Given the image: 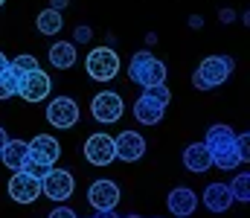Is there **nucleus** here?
I'll use <instances>...</instances> for the list:
<instances>
[{
    "label": "nucleus",
    "mask_w": 250,
    "mask_h": 218,
    "mask_svg": "<svg viewBox=\"0 0 250 218\" xmlns=\"http://www.w3.org/2000/svg\"><path fill=\"white\" fill-rule=\"evenodd\" d=\"M9 70L15 73V79H21V76H29V73L41 70V64H38V59L35 56H15L12 61H9Z\"/></svg>",
    "instance_id": "22"
},
{
    "label": "nucleus",
    "mask_w": 250,
    "mask_h": 218,
    "mask_svg": "<svg viewBox=\"0 0 250 218\" xmlns=\"http://www.w3.org/2000/svg\"><path fill=\"white\" fill-rule=\"evenodd\" d=\"M73 189H76V178L67 169H50V175L41 180V195H47L50 201H59V204H64L73 195Z\"/></svg>",
    "instance_id": "7"
},
{
    "label": "nucleus",
    "mask_w": 250,
    "mask_h": 218,
    "mask_svg": "<svg viewBox=\"0 0 250 218\" xmlns=\"http://www.w3.org/2000/svg\"><path fill=\"white\" fill-rule=\"evenodd\" d=\"M50 90H53V79L44 70H35V73H29V76L18 79V96L23 102H29V105L32 102H44L50 96Z\"/></svg>",
    "instance_id": "8"
},
{
    "label": "nucleus",
    "mask_w": 250,
    "mask_h": 218,
    "mask_svg": "<svg viewBox=\"0 0 250 218\" xmlns=\"http://www.w3.org/2000/svg\"><path fill=\"white\" fill-rule=\"evenodd\" d=\"M125 218H143V216H125Z\"/></svg>",
    "instance_id": "34"
},
{
    "label": "nucleus",
    "mask_w": 250,
    "mask_h": 218,
    "mask_svg": "<svg viewBox=\"0 0 250 218\" xmlns=\"http://www.w3.org/2000/svg\"><path fill=\"white\" fill-rule=\"evenodd\" d=\"M47 59H50V64H53L56 70H70V67L76 64V44H73V41H56V44L50 47Z\"/></svg>",
    "instance_id": "19"
},
{
    "label": "nucleus",
    "mask_w": 250,
    "mask_h": 218,
    "mask_svg": "<svg viewBox=\"0 0 250 218\" xmlns=\"http://www.w3.org/2000/svg\"><path fill=\"white\" fill-rule=\"evenodd\" d=\"M169 102H172V93H169L166 84L146 87V90L140 93V99L134 102V117H137V122H140V125H157V122L163 119Z\"/></svg>",
    "instance_id": "2"
},
{
    "label": "nucleus",
    "mask_w": 250,
    "mask_h": 218,
    "mask_svg": "<svg viewBox=\"0 0 250 218\" xmlns=\"http://www.w3.org/2000/svg\"><path fill=\"white\" fill-rule=\"evenodd\" d=\"M221 20H224V23H233V20H236V12H233V9H221Z\"/></svg>",
    "instance_id": "28"
},
{
    "label": "nucleus",
    "mask_w": 250,
    "mask_h": 218,
    "mask_svg": "<svg viewBox=\"0 0 250 218\" xmlns=\"http://www.w3.org/2000/svg\"><path fill=\"white\" fill-rule=\"evenodd\" d=\"M84 70L96 81H111L120 73V56L111 47H93L84 59Z\"/></svg>",
    "instance_id": "5"
},
{
    "label": "nucleus",
    "mask_w": 250,
    "mask_h": 218,
    "mask_svg": "<svg viewBox=\"0 0 250 218\" xmlns=\"http://www.w3.org/2000/svg\"><path fill=\"white\" fill-rule=\"evenodd\" d=\"M29 157L32 160H41V163H47V166H53L59 157H62V145L56 137H50V134H38V137H32V143H29Z\"/></svg>",
    "instance_id": "15"
},
{
    "label": "nucleus",
    "mask_w": 250,
    "mask_h": 218,
    "mask_svg": "<svg viewBox=\"0 0 250 218\" xmlns=\"http://www.w3.org/2000/svg\"><path fill=\"white\" fill-rule=\"evenodd\" d=\"M26 157H29V143H23V140H9V143L3 145V151H0L3 166L12 169V172H21V166H23Z\"/></svg>",
    "instance_id": "18"
},
{
    "label": "nucleus",
    "mask_w": 250,
    "mask_h": 218,
    "mask_svg": "<svg viewBox=\"0 0 250 218\" xmlns=\"http://www.w3.org/2000/svg\"><path fill=\"white\" fill-rule=\"evenodd\" d=\"M73 38H76V44H87V41L93 38V29L82 23V26H76V29H73Z\"/></svg>",
    "instance_id": "26"
},
{
    "label": "nucleus",
    "mask_w": 250,
    "mask_h": 218,
    "mask_svg": "<svg viewBox=\"0 0 250 218\" xmlns=\"http://www.w3.org/2000/svg\"><path fill=\"white\" fill-rule=\"evenodd\" d=\"M236 154H239V163H248L250 160V134H239L236 137Z\"/></svg>",
    "instance_id": "25"
},
{
    "label": "nucleus",
    "mask_w": 250,
    "mask_h": 218,
    "mask_svg": "<svg viewBox=\"0 0 250 218\" xmlns=\"http://www.w3.org/2000/svg\"><path fill=\"white\" fill-rule=\"evenodd\" d=\"M9 143V137H6V128H3V125H0V151H3V145Z\"/></svg>",
    "instance_id": "32"
},
{
    "label": "nucleus",
    "mask_w": 250,
    "mask_h": 218,
    "mask_svg": "<svg viewBox=\"0 0 250 218\" xmlns=\"http://www.w3.org/2000/svg\"><path fill=\"white\" fill-rule=\"evenodd\" d=\"M114 148H117V160L137 163L146 154V137L140 131H123L120 137H114Z\"/></svg>",
    "instance_id": "13"
},
{
    "label": "nucleus",
    "mask_w": 250,
    "mask_h": 218,
    "mask_svg": "<svg viewBox=\"0 0 250 218\" xmlns=\"http://www.w3.org/2000/svg\"><path fill=\"white\" fill-rule=\"evenodd\" d=\"M227 189H230L233 201L248 204V201H250V175H248V172H239V175L233 178V183H227Z\"/></svg>",
    "instance_id": "21"
},
{
    "label": "nucleus",
    "mask_w": 250,
    "mask_h": 218,
    "mask_svg": "<svg viewBox=\"0 0 250 218\" xmlns=\"http://www.w3.org/2000/svg\"><path fill=\"white\" fill-rule=\"evenodd\" d=\"M120 198H123L120 186H117L114 180H108V178L93 180L90 189H87V204H90L96 213H99V210H114V207L120 204Z\"/></svg>",
    "instance_id": "11"
},
{
    "label": "nucleus",
    "mask_w": 250,
    "mask_h": 218,
    "mask_svg": "<svg viewBox=\"0 0 250 218\" xmlns=\"http://www.w3.org/2000/svg\"><path fill=\"white\" fill-rule=\"evenodd\" d=\"M67 3H70V0H50V9L62 12V9H67Z\"/></svg>",
    "instance_id": "30"
},
{
    "label": "nucleus",
    "mask_w": 250,
    "mask_h": 218,
    "mask_svg": "<svg viewBox=\"0 0 250 218\" xmlns=\"http://www.w3.org/2000/svg\"><path fill=\"white\" fill-rule=\"evenodd\" d=\"M128 79L134 84H140L143 90L146 87H157V84H166V64L160 59H154L148 50H140L131 64H128Z\"/></svg>",
    "instance_id": "3"
},
{
    "label": "nucleus",
    "mask_w": 250,
    "mask_h": 218,
    "mask_svg": "<svg viewBox=\"0 0 250 218\" xmlns=\"http://www.w3.org/2000/svg\"><path fill=\"white\" fill-rule=\"evenodd\" d=\"M15 93H18V79H15V73L3 70L0 73V99L6 102V99H12Z\"/></svg>",
    "instance_id": "24"
},
{
    "label": "nucleus",
    "mask_w": 250,
    "mask_h": 218,
    "mask_svg": "<svg viewBox=\"0 0 250 218\" xmlns=\"http://www.w3.org/2000/svg\"><path fill=\"white\" fill-rule=\"evenodd\" d=\"M9 195H12V201H18V204H32V201L41 198V180L29 178L26 172H15V175L9 178Z\"/></svg>",
    "instance_id": "12"
},
{
    "label": "nucleus",
    "mask_w": 250,
    "mask_h": 218,
    "mask_svg": "<svg viewBox=\"0 0 250 218\" xmlns=\"http://www.w3.org/2000/svg\"><path fill=\"white\" fill-rule=\"evenodd\" d=\"M47 218H79V216H76L70 207H59V210H53V213H50Z\"/></svg>",
    "instance_id": "27"
},
{
    "label": "nucleus",
    "mask_w": 250,
    "mask_h": 218,
    "mask_svg": "<svg viewBox=\"0 0 250 218\" xmlns=\"http://www.w3.org/2000/svg\"><path fill=\"white\" fill-rule=\"evenodd\" d=\"M93 218H123V216H117V210H99Z\"/></svg>",
    "instance_id": "29"
},
{
    "label": "nucleus",
    "mask_w": 250,
    "mask_h": 218,
    "mask_svg": "<svg viewBox=\"0 0 250 218\" xmlns=\"http://www.w3.org/2000/svg\"><path fill=\"white\" fill-rule=\"evenodd\" d=\"M35 26H38V32L41 35H59L64 26V18L62 12H56V9H44L38 18H35Z\"/></svg>",
    "instance_id": "20"
},
{
    "label": "nucleus",
    "mask_w": 250,
    "mask_h": 218,
    "mask_svg": "<svg viewBox=\"0 0 250 218\" xmlns=\"http://www.w3.org/2000/svg\"><path fill=\"white\" fill-rule=\"evenodd\" d=\"M90 114H93V119H99L102 125H111V122H120L125 114V102L120 93H114V90H105V93H99V96H93V102H90Z\"/></svg>",
    "instance_id": "6"
},
{
    "label": "nucleus",
    "mask_w": 250,
    "mask_h": 218,
    "mask_svg": "<svg viewBox=\"0 0 250 218\" xmlns=\"http://www.w3.org/2000/svg\"><path fill=\"white\" fill-rule=\"evenodd\" d=\"M50 169H53V166H47V163H41V160H32V157H26L23 166H21V172H26V175L35 178V180H44V178L50 175Z\"/></svg>",
    "instance_id": "23"
},
{
    "label": "nucleus",
    "mask_w": 250,
    "mask_h": 218,
    "mask_svg": "<svg viewBox=\"0 0 250 218\" xmlns=\"http://www.w3.org/2000/svg\"><path fill=\"white\" fill-rule=\"evenodd\" d=\"M204 145L209 148V157L218 169H239V154H236V131L230 125H209Z\"/></svg>",
    "instance_id": "1"
},
{
    "label": "nucleus",
    "mask_w": 250,
    "mask_h": 218,
    "mask_svg": "<svg viewBox=\"0 0 250 218\" xmlns=\"http://www.w3.org/2000/svg\"><path fill=\"white\" fill-rule=\"evenodd\" d=\"M184 166H187V172H195V175H201V172H207L209 166H212V157H209V148L204 143H192L184 148Z\"/></svg>",
    "instance_id": "17"
},
{
    "label": "nucleus",
    "mask_w": 250,
    "mask_h": 218,
    "mask_svg": "<svg viewBox=\"0 0 250 218\" xmlns=\"http://www.w3.org/2000/svg\"><path fill=\"white\" fill-rule=\"evenodd\" d=\"M84 160L93 163V166H111L117 160V148H114V137L99 131V134H90L84 140Z\"/></svg>",
    "instance_id": "9"
},
{
    "label": "nucleus",
    "mask_w": 250,
    "mask_h": 218,
    "mask_svg": "<svg viewBox=\"0 0 250 218\" xmlns=\"http://www.w3.org/2000/svg\"><path fill=\"white\" fill-rule=\"evenodd\" d=\"M201 198H204V207L209 213H227L233 207V195H230L227 183H209Z\"/></svg>",
    "instance_id": "16"
},
{
    "label": "nucleus",
    "mask_w": 250,
    "mask_h": 218,
    "mask_svg": "<svg viewBox=\"0 0 250 218\" xmlns=\"http://www.w3.org/2000/svg\"><path fill=\"white\" fill-rule=\"evenodd\" d=\"M233 59L230 56H207L201 64H198V70L192 76V84L198 87V90H215V87H221L227 79H230V73H233Z\"/></svg>",
    "instance_id": "4"
},
{
    "label": "nucleus",
    "mask_w": 250,
    "mask_h": 218,
    "mask_svg": "<svg viewBox=\"0 0 250 218\" xmlns=\"http://www.w3.org/2000/svg\"><path fill=\"white\" fill-rule=\"evenodd\" d=\"M166 204H169V213H172V216L189 218L195 210H198V195H195L189 186H178V189H172V192H169Z\"/></svg>",
    "instance_id": "14"
},
{
    "label": "nucleus",
    "mask_w": 250,
    "mask_h": 218,
    "mask_svg": "<svg viewBox=\"0 0 250 218\" xmlns=\"http://www.w3.org/2000/svg\"><path fill=\"white\" fill-rule=\"evenodd\" d=\"M79 117H82L79 102L70 99V96H56V99L47 105V119H50V125H56V128H73V125L79 122Z\"/></svg>",
    "instance_id": "10"
},
{
    "label": "nucleus",
    "mask_w": 250,
    "mask_h": 218,
    "mask_svg": "<svg viewBox=\"0 0 250 218\" xmlns=\"http://www.w3.org/2000/svg\"><path fill=\"white\" fill-rule=\"evenodd\" d=\"M3 70H9V59H6V56L0 53V73H3Z\"/></svg>",
    "instance_id": "33"
},
{
    "label": "nucleus",
    "mask_w": 250,
    "mask_h": 218,
    "mask_svg": "<svg viewBox=\"0 0 250 218\" xmlns=\"http://www.w3.org/2000/svg\"><path fill=\"white\" fill-rule=\"evenodd\" d=\"M189 26H195V29H198V26H204V18H198V15H192V18H189Z\"/></svg>",
    "instance_id": "31"
},
{
    "label": "nucleus",
    "mask_w": 250,
    "mask_h": 218,
    "mask_svg": "<svg viewBox=\"0 0 250 218\" xmlns=\"http://www.w3.org/2000/svg\"><path fill=\"white\" fill-rule=\"evenodd\" d=\"M3 3H6V0H0V6H3Z\"/></svg>",
    "instance_id": "35"
}]
</instances>
